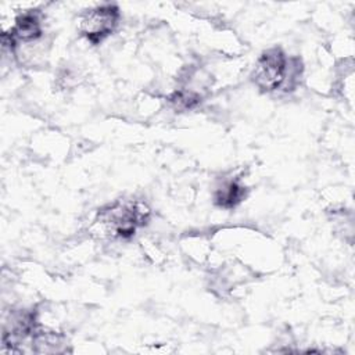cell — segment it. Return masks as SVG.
Wrapping results in <instances>:
<instances>
[{"label":"cell","mask_w":355,"mask_h":355,"mask_svg":"<svg viewBox=\"0 0 355 355\" xmlns=\"http://www.w3.org/2000/svg\"><path fill=\"white\" fill-rule=\"evenodd\" d=\"M202 100V96L193 90V89H176L171 97H169V103L172 104V107L178 111H186V110H191L194 107H197Z\"/></svg>","instance_id":"obj_6"},{"label":"cell","mask_w":355,"mask_h":355,"mask_svg":"<svg viewBox=\"0 0 355 355\" xmlns=\"http://www.w3.org/2000/svg\"><path fill=\"white\" fill-rule=\"evenodd\" d=\"M302 72L298 57H288L282 47H270L258 57L251 79L261 93H275L280 89L293 90Z\"/></svg>","instance_id":"obj_2"},{"label":"cell","mask_w":355,"mask_h":355,"mask_svg":"<svg viewBox=\"0 0 355 355\" xmlns=\"http://www.w3.org/2000/svg\"><path fill=\"white\" fill-rule=\"evenodd\" d=\"M119 19V7L116 4L107 3L85 10L79 15L78 29L89 43L97 46L116 31Z\"/></svg>","instance_id":"obj_3"},{"label":"cell","mask_w":355,"mask_h":355,"mask_svg":"<svg viewBox=\"0 0 355 355\" xmlns=\"http://www.w3.org/2000/svg\"><path fill=\"white\" fill-rule=\"evenodd\" d=\"M42 18L43 17L39 10H26L21 12L14 19V25L7 32H3V47H7L11 53H15L22 44L29 46L39 42L44 35Z\"/></svg>","instance_id":"obj_4"},{"label":"cell","mask_w":355,"mask_h":355,"mask_svg":"<svg viewBox=\"0 0 355 355\" xmlns=\"http://www.w3.org/2000/svg\"><path fill=\"white\" fill-rule=\"evenodd\" d=\"M150 208L136 200H116L101 207L90 226V233L98 239L129 240L139 227L148 223Z\"/></svg>","instance_id":"obj_1"},{"label":"cell","mask_w":355,"mask_h":355,"mask_svg":"<svg viewBox=\"0 0 355 355\" xmlns=\"http://www.w3.org/2000/svg\"><path fill=\"white\" fill-rule=\"evenodd\" d=\"M247 197V187L237 179L222 182L214 191V204L223 209L236 208Z\"/></svg>","instance_id":"obj_5"}]
</instances>
